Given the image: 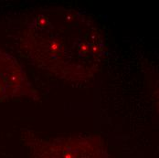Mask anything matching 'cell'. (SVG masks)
Wrapping results in <instances>:
<instances>
[{
  "instance_id": "1",
  "label": "cell",
  "mask_w": 159,
  "mask_h": 158,
  "mask_svg": "<svg viewBox=\"0 0 159 158\" xmlns=\"http://www.w3.org/2000/svg\"><path fill=\"white\" fill-rule=\"evenodd\" d=\"M23 56L69 81H87L100 70L106 44L95 22L71 8H51L31 17L19 38Z\"/></svg>"
},
{
  "instance_id": "2",
  "label": "cell",
  "mask_w": 159,
  "mask_h": 158,
  "mask_svg": "<svg viewBox=\"0 0 159 158\" xmlns=\"http://www.w3.org/2000/svg\"><path fill=\"white\" fill-rule=\"evenodd\" d=\"M34 158H110L97 137L71 136L39 141Z\"/></svg>"
},
{
  "instance_id": "3",
  "label": "cell",
  "mask_w": 159,
  "mask_h": 158,
  "mask_svg": "<svg viewBox=\"0 0 159 158\" xmlns=\"http://www.w3.org/2000/svg\"><path fill=\"white\" fill-rule=\"evenodd\" d=\"M38 93L22 65L0 48V102L21 97L36 99Z\"/></svg>"
}]
</instances>
